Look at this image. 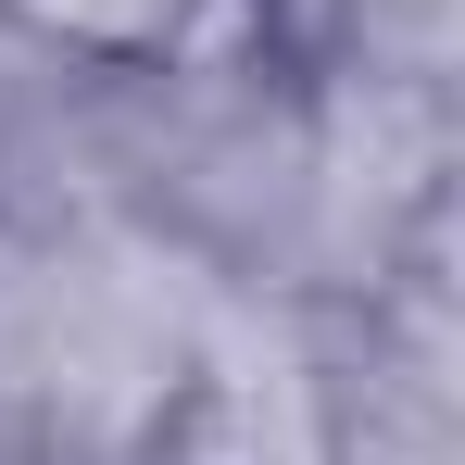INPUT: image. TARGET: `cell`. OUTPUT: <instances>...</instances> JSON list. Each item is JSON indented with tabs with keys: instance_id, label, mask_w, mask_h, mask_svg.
Instances as JSON below:
<instances>
[{
	"instance_id": "obj_1",
	"label": "cell",
	"mask_w": 465,
	"mask_h": 465,
	"mask_svg": "<svg viewBox=\"0 0 465 465\" xmlns=\"http://www.w3.org/2000/svg\"><path fill=\"white\" fill-rule=\"evenodd\" d=\"M38 25H64V38H163V13L176 0H25Z\"/></svg>"
}]
</instances>
